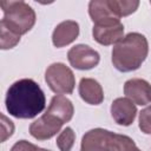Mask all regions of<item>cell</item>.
Returning a JSON list of instances; mask_svg holds the SVG:
<instances>
[{"mask_svg":"<svg viewBox=\"0 0 151 151\" xmlns=\"http://www.w3.org/2000/svg\"><path fill=\"white\" fill-rule=\"evenodd\" d=\"M150 4H151V2H150Z\"/></svg>","mask_w":151,"mask_h":151,"instance_id":"22","label":"cell"},{"mask_svg":"<svg viewBox=\"0 0 151 151\" xmlns=\"http://www.w3.org/2000/svg\"><path fill=\"white\" fill-rule=\"evenodd\" d=\"M11 151H51V150H46V149L38 147L37 145H34V144H32V143H29V142L22 139V140L17 142V143L12 146Z\"/></svg>","mask_w":151,"mask_h":151,"instance_id":"19","label":"cell"},{"mask_svg":"<svg viewBox=\"0 0 151 151\" xmlns=\"http://www.w3.org/2000/svg\"><path fill=\"white\" fill-rule=\"evenodd\" d=\"M139 129L145 134H151V105L139 113Z\"/></svg>","mask_w":151,"mask_h":151,"instance_id":"18","label":"cell"},{"mask_svg":"<svg viewBox=\"0 0 151 151\" xmlns=\"http://www.w3.org/2000/svg\"><path fill=\"white\" fill-rule=\"evenodd\" d=\"M137 107L129 98H117L111 104V116L118 125L129 126L133 123Z\"/></svg>","mask_w":151,"mask_h":151,"instance_id":"9","label":"cell"},{"mask_svg":"<svg viewBox=\"0 0 151 151\" xmlns=\"http://www.w3.org/2000/svg\"><path fill=\"white\" fill-rule=\"evenodd\" d=\"M110 6L113 13L120 19L122 17L130 15L131 13L136 12L139 6V1H127V0H109Z\"/></svg>","mask_w":151,"mask_h":151,"instance_id":"15","label":"cell"},{"mask_svg":"<svg viewBox=\"0 0 151 151\" xmlns=\"http://www.w3.org/2000/svg\"><path fill=\"white\" fill-rule=\"evenodd\" d=\"M79 94L90 105H99L104 100L101 85L92 78H83L79 83Z\"/></svg>","mask_w":151,"mask_h":151,"instance_id":"13","label":"cell"},{"mask_svg":"<svg viewBox=\"0 0 151 151\" xmlns=\"http://www.w3.org/2000/svg\"><path fill=\"white\" fill-rule=\"evenodd\" d=\"M46 112L55 116L65 124L72 119L73 113H74V107L70 99H67L66 97L61 94H58L52 98Z\"/></svg>","mask_w":151,"mask_h":151,"instance_id":"14","label":"cell"},{"mask_svg":"<svg viewBox=\"0 0 151 151\" xmlns=\"http://www.w3.org/2000/svg\"><path fill=\"white\" fill-rule=\"evenodd\" d=\"M67 59L71 66L77 70H91L99 64L100 55L90 46L79 44L68 51Z\"/></svg>","mask_w":151,"mask_h":151,"instance_id":"5","label":"cell"},{"mask_svg":"<svg viewBox=\"0 0 151 151\" xmlns=\"http://www.w3.org/2000/svg\"><path fill=\"white\" fill-rule=\"evenodd\" d=\"M124 94L137 105L151 103V85L139 78H133L124 84Z\"/></svg>","mask_w":151,"mask_h":151,"instance_id":"8","label":"cell"},{"mask_svg":"<svg viewBox=\"0 0 151 151\" xmlns=\"http://www.w3.org/2000/svg\"><path fill=\"white\" fill-rule=\"evenodd\" d=\"M122 151H140V150L136 146V144H134V142H133L132 144H130V145H127L125 149H123Z\"/></svg>","mask_w":151,"mask_h":151,"instance_id":"21","label":"cell"},{"mask_svg":"<svg viewBox=\"0 0 151 151\" xmlns=\"http://www.w3.org/2000/svg\"><path fill=\"white\" fill-rule=\"evenodd\" d=\"M88 14L94 25H111L119 22V18L113 13L109 0H93L88 4Z\"/></svg>","mask_w":151,"mask_h":151,"instance_id":"11","label":"cell"},{"mask_svg":"<svg viewBox=\"0 0 151 151\" xmlns=\"http://www.w3.org/2000/svg\"><path fill=\"white\" fill-rule=\"evenodd\" d=\"M92 34L98 44L104 46L113 45L124 38V26L120 21L111 25H93Z\"/></svg>","mask_w":151,"mask_h":151,"instance_id":"10","label":"cell"},{"mask_svg":"<svg viewBox=\"0 0 151 151\" xmlns=\"http://www.w3.org/2000/svg\"><path fill=\"white\" fill-rule=\"evenodd\" d=\"M5 104L11 116L20 119H31L42 112L46 98L44 91L34 80L20 79L7 90Z\"/></svg>","mask_w":151,"mask_h":151,"instance_id":"1","label":"cell"},{"mask_svg":"<svg viewBox=\"0 0 151 151\" xmlns=\"http://www.w3.org/2000/svg\"><path fill=\"white\" fill-rule=\"evenodd\" d=\"M76 140V133L71 127L64 129L57 138V146L60 151H71Z\"/></svg>","mask_w":151,"mask_h":151,"instance_id":"16","label":"cell"},{"mask_svg":"<svg viewBox=\"0 0 151 151\" xmlns=\"http://www.w3.org/2000/svg\"><path fill=\"white\" fill-rule=\"evenodd\" d=\"M4 18L0 26L18 35L26 34L35 24V13L25 1H0Z\"/></svg>","mask_w":151,"mask_h":151,"instance_id":"3","label":"cell"},{"mask_svg":"<svg viewBox=\"0 0 151 151\" xmlns=\"http://www.w3.org/2000/svg\"><path fill=\"white\" fill-rule=\"evenodd\" d=\"M1 118H2V138H1V142H5L8 137H11L13 134L14 125L4 114H1Z\"/></svg>","mask_w":151,"mask_h":151,"instance_id":"20","label":"cell"},{"mask_svg":"<svg viewBox=\"0 0 151 151\" xmlns=\"http://www.w3.org/2000/svg\"><path fill=\"white\" fill-rule=\"evenodd\" d=\"M63 125L64 123L59 118L46 112L31 124L29 133L38 140H46L55 136Z\"/></svg>","mask_w":151,"mask_h":151,"instance_id":"6","label":"cell"},{"mask_svg":"<svg viewBox=\"0 0 151 151\" xmlns=\"http://www.w3.org/2000/svg\"><path fill=\"white\" fill-rule=\"evenodd\" d=\"M79 35V25L73 20H66L57 25L52 34V42L60 48L73 42Z\"/></svg>","mask_w":151,"mask_h":151,"instance_id":"12","label":"cell"},{"mask_svg":"<svg viewBox=\"0 0 151 151\" xmlns=\"http://www.w3.org/2000/svg\"><path fill=\"white\" fill-rule=\"evenodd\" d=\"M111 131L92 129L83 136L80 151H111Z\"/></svg>","mask_w":151,"mask_h":151,"instance_id":"7","label":"cell"},{"mask_svg":"<svg viewBox=\"0 0 151 151\" xmlns=\"http://www.w3.org/2000/svg\"><path fill=\"white\" fill-rule=\"evenodd\" d=\"M20 41V35L13 33L12 31L0 26V46L1 50L13 48Z\"/></svg>","mask_w":151,"mask_h":151,"instance_id":"17","label":"cell"},{"mask_svg":"<svg viewBox=\"0 0 151 151\" xmlns=\"http://www.w3.org/2000/svg\"><path fill=\"white\" fill-rule=\"evenodd\" d=\"M147 53L146 38L137 32L129 33L112 48V64L120 72H131L140 67Z\"/></svg>","mask_w":151,"mask_h":151,"instance_id":"2","label":"cell"},{"mask_svg":"<svg viewBox=\"0 0 151 151\" xmlns=\"http://www.w3.org/2000/svg\"><path fill=\"white\" fill-rule=\"evenodd\" d=\"M45 80L48 87L57 94H71L76 85L72 70L63 63L50 65L45 72Z\"/></svg>","mask_w":151,"mask_h":151,"instance_id":"4","label":"cell"}]
</instances>
